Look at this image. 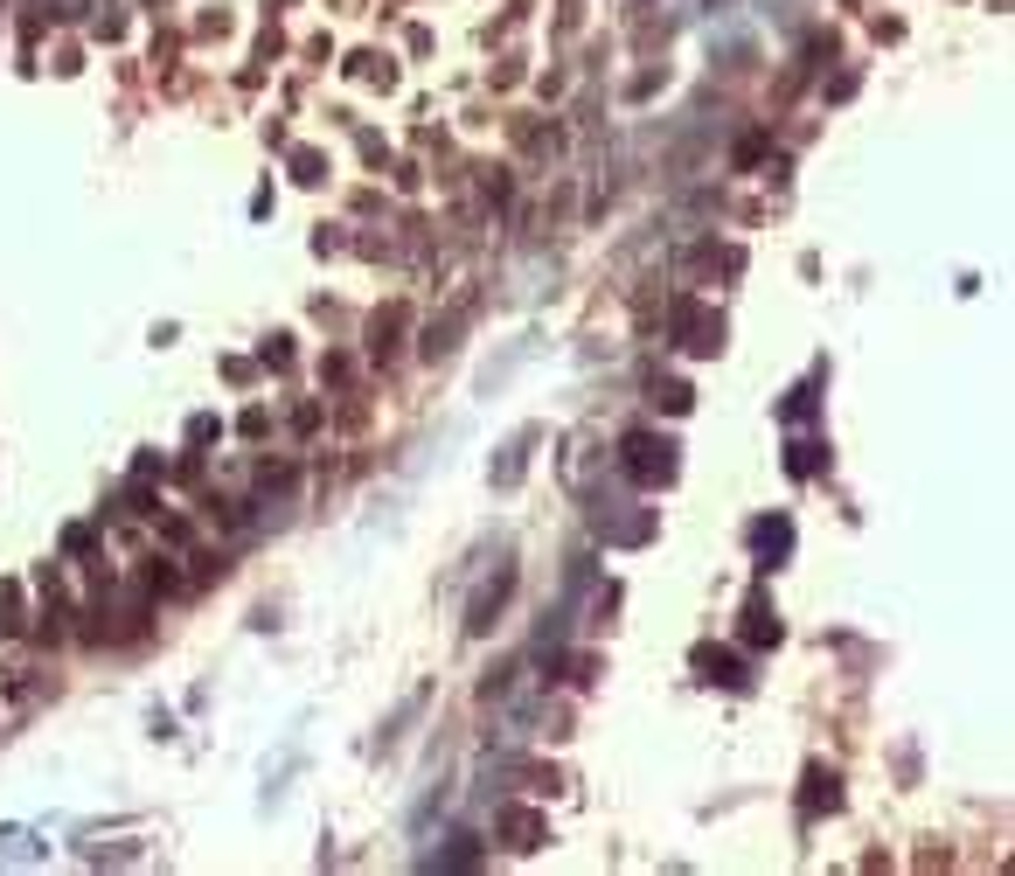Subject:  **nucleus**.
I'll use <instances>...</instances> for the list:
<instances>
[{"mask_svg":"<svg viewBox=\"0 0 1015 876\" xmlns=\"http://www.w3.org/2000/svg\"><path fill=\"white\" fill-rule=\"evenodd\" d=\"M675 452H682L675 438H661V432H647V425H640V432L619 438V473H626L640 494H654V487H668V480H675V466H682Z\"/></svg>","mask_w":1015,"mask_h":876,"instance_id":"1","label":"nucleus"},{"mask_svg":"<svg viewBox=\"0 0 1015 876\" xmlns=\"http://www.w3.org/2000/svg\"><path fill=\"white\" fill-rule=\"evenodd\" d=\"M668 341H682L689 355H717L724 348V313H710L696 292H675L668 299Z\"/></svg>","mask_w":1015,"mask_h":876,"instance_id":"2","label":"nucleus"},{"mask_svg":"<svg viewBox=\"0 0 1015 876\" xmlns=\"http://www.w3.org/2000/svg\"><path fill=\"white\" fill-rule=\"evenodd\" d=\"M494 835H501L508 849H522V856H529V849H543V842H550V821H543L536 807H501Z\"/></svg>","mask_w":1015,"mask_h":876,"instance_id":"3","label":"nucleus"},{"mask_svg":"<svg viewBox=\"0 0 1015 876\" xmlns=\"http://www.w3.org/2000/svg\"><path fill=\"white\" fill-rule=\"evenodd\" d=\"M508 591H515V564H501V571H494V584H487V591L473 598V612H466V626H473V633H487V626H494V612L508 605Z\"/></svg>","mask_w":1015,"mask_h":876,"instance_id":"4","label":"nucleus"},{"mask_svg":"<svg viewBox=\"0 0 1015 876\" xmlns=\"http://www.w3.org/2000/svg\"><path fill=\"white\" fill-rule=\"evenodd\" d=\"M800 807H807V814H835V807H842V779H835L828 765H807V793H800Z\"/></svg>","mask_w":1015,"mask_h":876,"instance_id":"5","label":"nucleus"},{"mask_svg":"<svg viewBox=\"0 0 1015 876\" xmlns=\"http://www.w3.org/2000/svg\"><path fill=\"white\" fill-rule=\"evenodd\" d=\"M786 473H793V480L828 473V445H821V438H793V445H786Z\"/></svg>","mask_w":1015,"mask_h":876,"instance_id":"6","label":"nucleus"},{"mask_svg":"<svg viewBox=\"0 0 1015 876\" xmlns=\"http://www.w3.org/2000/svg\"><path fill=\"white\" fill-rule=\"evenodd\" d=\"M751 543H758V557L772 564V557L793 550V522H786V515H765V522H751Z\"/></svg>","mask_w":1015,"mask_h":876,"instance_id":"7","label":"nucleus"},{"mask_svg":"<svg viewBox=\"0 0 1015 876\" xmlns=\"http://www.w3.org/2000/svg\"><path fill=\"white\" fill-rule=\"evenodd\" d=\"M647 397H654V411H668V418H682V411L696 404V390H689L682 376H654V383H647Z\"/></svg>","mask_w":1015,"mask_h":876,"instance_id":"8","label":"nucleus"},{"mask_svg":"<svg viewBox=\"0 0 1015 876\" xmlns=\"http://www.w3.org/2000/svg\"><path fill=\"white\" fill-rule=\"evenodd\" d=\"M744 640H751V647L779 640V612H772V598H765V591H758V598L744 605Z\"/></svg>","mask_w":1015,"mask_h":876,"instance_id":"9","label":"nucleus"},{"mask_svg":"<svg viewBox=\"0 0 1015 876\" xmlns=\"http://www.w3.org/2000/svg\"><path fill=\"white\" fill-rule=\"evenodd\" d=\"M696 668H703L710 682H724V689H744V682H751V675L737 668V654H717V647H703V654H696Z\"/></svg>","mask_w":1015,"mask_h":876,"instance_id":"10","label":"nucleus"},{"mask_svg":"<svg viewBox=\"0 0 1015 876\" xmlns=\"http://www.w3.org/2000/svg\"><path fill=\"white\" fill-rule=\"evenodd\" d=\"M292 174L313 188V181H327V153H313V146H292Z\"/></svg>","mask_w":1015,"mask_h":876,"instance_id":"11","label":"nucleus"},{"mask_svg":"<svg viewBox=\"0 0 1015 876\" xmlns=\"http://www.w3.org/2000/svg\"><path fill=\"white\" fill-rule=\"evenodd\" d=\"M397 327H404L397 313H376V320H369V355H390V348H397Z\"/></svg>","mask_w":1015,"mask_h":876,"instance_id":"12","label":"nucleus"},{"mask_svg":"<svg viewBox=\"0 0 1015 876\" xmlns=\"http://www.w3.org/2000/svg\"><path fill=\"white\" fill-rule=\"evenodd\" d=\"M0 633H21V584L0 578Z\"/></svg>","mask_w":1015,"mask_h":876,"instance_id":"13","label":"nucleus"},{"mask_svg":"<svg viewBox=\"0 0 1015 876\" xmlns=\"http://www.w3.org/2000/svg\"><path fill=\"white\" fill-rule=\"evenodd\" d=\"M779 418H786V425H807V418H814V390H807V383H800V390H786Z\"/></svg>","mask_w":1015,"mask_h":876,"instance_id":"14","label":"nucleus"},{"mask_svg":"<svg viewBox=\"0 0 1015 876\" xmlns=\"http://www.w3.org/2000/svg\"><path fill=\"white\" fill-rule=\"evenodd\" d=\"M494 480H501V487H515V480H522V438H515V445L501 452V466H494Z\"/></svg>","mask_w":1015,"mask_h":876,"instance_id":"15","label":"nucleus"},{"mask_svg":"<svg viewBox=\"0 0 1015 876\" xmlns=\"http://www.w3.org/2000/svg\"><path fill=\"white\" fill-rule=\"evenodd\" d=\"M258 355H265V369H286V362H292L286 334H272V341H265V348H258Z\"/></svg>","mask_w":1015,"mask_h":876,"instance_id":"16","label":"nucleus"}]
</instances>
